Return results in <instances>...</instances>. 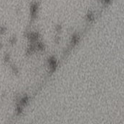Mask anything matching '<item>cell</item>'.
Returning a JSON list of instances; mask_svg holds the SVG:
<instances>
[{
	"instance_id": "1",
	"label": "cell",
	"mask_w": 124,
	"mask_h": 124,
	"mask_svg": "<svg viewBox=\"0 0 124 124\" xmlns=\"http://www.w3.org/2000/svg\"><path fill=\"white\" fill-rule=\"evenodd\" d=\"M38 9H39V4H38V3H33L31 5L30 10H31V15L32 17L34 18V17H36L37 12H38Z\"/></svg>"
},
{
	"instance_id": "2",
	"label": "cell",
	"mask_w": 124,
	"mask_h": 124,
	"mask_svg": "<svg viewBox=\"0 0 124 124\" xmlns=\"http://www.w3.org/2000/svg\"><path fill=\"white\" fill-rule=\"evenodd\" d=\"M10 55H9V54H8V53H5L4 54V57H3V60H4V62H5V63H8L9 61H10Z\"/></svg>"
},
{
	"instance_id": "3",
	"label": "cell",
	"mask_w": 124,
	"mask_h": 124,
	"mask_svg": "<svg viewBox=\"0 0 124 124\" xmlns=\"http://www.w3.org/2000/svg\"><path fill=\"white\" fill-rule=\"evenodd\" d=\"M9 44H10L11 45H14V44L17 42V39H16V37H15V36L11 37V38L9 39Z\"/></svg>"
},
{
	"instance_id": "4",
	"label": "cell",
	"mask_w": 124,
	"mask_h": 124,
	"mask_svg": "<svg viewBox=\"0 0 124 124\" xmlns=\"http://www.w3.org/2000/svg\"><path fill=\"white\" fill-rule=\"evenodd\" d=\"M7 31V28L6 27L3 26V25H0V36L4 34Z\"/></svg>"
},
{
	"instance_id": "5",
	"label": "cell",
	"mask_w": 124,
	"mask_h": 124,
	"mask_svg": "<svg viewBox=\"0 0 124 124\" xmlns=\"http://www.w3.org/2000/svg\"><path fill=\"white\" fill-rule=\"evenodd\" d=\"M11 70H12V71L15 73V74H17V73H18V69H17V68L15 66V65H11Z\"/></svg>"
},
{
	"instance_id": "6",
	"label": "cell",
	"mask_w": 124,
	"mask_h": 124,
	"mask_svg": "<svg viewBox=\"0 0 124 124\" xmlns=\"http://www.w3.org/2000/svg\"><path fill=\"white\" fill-rule=\"evenodd\" d=\"M102 1L104 2V3H109L110 1V0H102Z\"/></svg>"
},
{
	"instance_id": "7",
	"label": "cell",
	"mask_w": 124,
	"mask_h": 124,
	"mask_svg": "<svg viewBox=\"0 0 124 124\" xmlns=\"http://www.w3.org/2000/svg\"><path fill=\"white\" fill-rule=\"evenodd\" d=\"M2 46H3V45H2V43L0 41V50H1V49L2 48Z\"/></svg>"
}]
</instances>
